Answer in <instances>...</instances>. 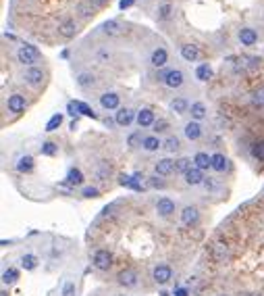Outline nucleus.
<instances>
[{
	"label": "nucleus",
	"instance_id": "aec40b11",
	"mask_svg": "<svg viewBox=\"0 0 264 296\" xmlns=\"http://www.w3.org/2000/svg\"><path fill=\"white\" fill-rule=\"evenodd\" d=\"M239 42L244 46H254L258 42V34H256L252 27H244V29H239Z\"/></svg>",
	"mask_w": 264,
	"mask_h": 296
},
{
	"label": "nucleus",
	"instance_id": "4d7b16f0",
	"mask_svg": "<svg viewBox=\"0 0 264 296\" xmlns=\"http://www.w3.org/2000/svg\"><path fill=\"white\" fill-rule=\"evenodd\" d=\"M244 296H262V294H258V292H247V294H244Z\"/></svg>",
	"mask_w": 264,
	"mask_h": 296
},
{
	"label": "nucleus",
	"instance_id": "39448f33",
	"mask_svg": "<svg viewBox=\"0 0 264 296\" xmlns=\"http://www.w3.org/2000/svg\"><path fill=\"white\" fill-rule=\"evenodd\" d=\"M152 279L158 286H165V284H169L170 279H173V269H170L169 265L160 263V265H156V267L152 269Z\"/></svg>",
	"mask_w": 264,
	"mask_h": 296
},
{
	"label": "nucleus",
	"instance_id": "bf43d9fd",
	"mask_svg": "<svg viewBox=\"0 0 264 296\" xmlns=\"http://www.w3.org/2000/svg\"><path fill=\"white\" fill-rule=\"evenodd\" d=\"M219 296H229V294H219Z\"/></svg>",
	"mask_w": 264,
	"mask_h": 296
},
{
	"label": "nucleus",
	"instance_id": "6e6d98bb",
	"mask_svg": "<svg viewBox=\"0 0 264 296\" xmlns=\"http://www.w3.org/2000/svg\"><path fill=\"white\" fill-rule=\"evenodd\" d=\"M114 123H116V121H113V119H104V126H106V127H113Z\"/></svg>",
	"mask_w": 264,
	"mask_h": 296
},
{
	"label": "nucleus",
	"instance_id": "4be33fe9",
	"mask_svg": "<svg viewBox=\"0 0 264 296\" xmlns=\"http://www.w3.org/2000/svg\"><path fill=\"white\" fill-rule=\"evenodd\" d=\"M183 134H185V138H188V140H200V138H202V126H200L198 121L185 123Z\"/></svg>",
	"mask_w": 264,
	"mask_h": 296
},
{
	"label": "nucleus",
	"instance_id": "5701e85b",
	"mask_svg": "<svg viewBox=\"0 0 264 296\" xmlns=\"http://www.w3.org/2000/svg\"><path fill=\"white\" fill-rule=\"evenodd\" d=\"M100 29H102V34H106V36H121L123 34V25H121L119 21H114V19L104 21Z\"/></svg>",
	"mask_w": 264,
	"mask_h": 296
},
{
	"label": "nucleus",
	"instance_id": "ea45409f",
	"mask_svg": "<svg viewBox=\"0 0 264 296\" xmlns=\"http://www.w3.org/2000/svg\"><path fill=\"white\" fill-rule=\"evenodd\" d=\"M60 123H63V113H57L50 117V121L46 123V131H57L60 127Z\"/></svg>",
	"mask_w": 264,
	"mask_h": 296
},
{
	"label": "nucleus",
	"instance_id": "a878e982",
	"mask_svg": "<svg viewBox=\"0 0 264 296\" xmlns=\"http://www.w3.org/2000/svg\"><path fill=\"white\" fill-rule=\"evenodd\" d=\"M189 106L191 105L185 98H173V100H170V111L177 113V115H185L189 111Z\"/></svg>",
	"mask_w": 264,
	"mask_h": 296
},
{
	"label": "nucleus",
	"instance_id": "0eeeda50",
	"mask_svg": "<svg viewBox=\"0 0 264 296\" xmlns=\"http://www.w3.org/2000/svg\"><path fill=\"white\" fill-rule=\"evenodd\" d=\"M135 119H137V113L133 111V108H127V106L119 108V111H116V115H114L116 126H121V127H129Z\"/></svg>",
	"mask_w": 264,
	"mask_h": 296
},
{
	"label": "nucleus",
	"instance_id": "393cba45",
	"mask_svg": "<svg viewBox=\"0 0 264 296\" xmlns=\"http://www.w3.org/2000/svg\"><path fill=\"white\" fill-rule=\"evenodd\" d=\"M119 184L121 186H125V188H131V190H142V184H139V180L135 175H125V173H121L119 175Z\"/></svg>",
	"mask_w": 264,
	"mask_h": 296
},
{
	"label": "nucleus",
	"instance_id": "6e6552de",
	"mask_svg": "<svg viewBox=\"0 0 264 296\" xmlns=\"http://www.w3.org/2000/svg\"><path fill=\"white\" fill-rule=\"evenodd\" d=\"M175 211H177L175 200H170L169 196L158 198V202H156V215H158V217H162V219H167V217H170Z\"/></svg>",
	"mask_w": 264,
	"mask_h": 296
},
{
	"label": "nucleus",
	"instance_id": "9d476101",
	"mask_svg": "<svg viewBox=\"0 0 264 296\" xmlns=\"http://www.w3.org/2000/svg\"><path fill=\"white\" fill-rule=\"evenodd\" d=\"M23 80H25V84L38 88V85L44 84V71H42L40 67H27L25 73H23Z\"/></svg>",
	"mask_w": 264,
	"mask_h": 296
},
{
	"label": "nucleus",
	"instance_id": "3c124183",
	"mask_svg": "<svg viewBox=\"0 0 264 296\" xmlns=\"http://www.w3.org/2000/svg\"><path fill=\"white\" fill-rule=\"evenodd\" d=\"M202 186H204V188H206L208 192H214L216 188H219V182H216L214 177H206V180H204V184H202Z\"/></svg>",
	"mask_w": 264,
	"mask_h": 296
},
{
	"label": "nucleus",
	"instance_id": "7c9ffc66",
	"mask_svg": "<svg viewBox=\"0 0 264 296\" xmlns=\"http://www.w3.org/2000/svg\"><path fill=\"white\" fill-rule=\"evenodd\" d=\"M162 148H165L167 152H177L181 148V140L177 136H167L165 142H162Z\"/></svg>",
	"mask_w": 264,
	"mask_h": 296
},
{
	"label": "nucleus",
	"instance_id": "2f4dec72",
	"mask_svg": "<svg viewBox=\"0 0 264 296\" xmlns=\"http://www.w3.org/2000/svg\"><path fill=\"white\" fill-rule=\"evenodd\" d=\"M75 108H77V113H79V115H85V117H90V119H98V115L94 113V108H92L90 105L81 103V100H75Z\"/></svg>",
	"mask_w": 264,
	"mask_h": 296
},
{
	"label": "nucleus",
	"instance_id": "b1692460",
	"mask_svg": "<svg viewBox=\"0 0 264 296\" xmlns=\"http://www.w3.org/2000/svg\"><path fill=\"white\" fill-rule=\"evenodd\" d=\"M193 167H198L202 171L212 169V157H208L206 152H198L196 157H193Z\"/></svg>",
	"mask_w": 264,
	"mask_h": 296
},
{
	"label": "nucleus",
	"instance_id": "49530a36",
	"mask_svg": "<svg viewBox=\"0 0 264 296\" xmlns=\"http://www.w3.org/2000/svg\"><path fill=\"white\" fill-rule=\"evenodd\" d=\"M75 292H77V286H75V282H65V286H63V292H60V296H75Z\"/></svg>",
	"mask_w": 264,
	"mask_h": 296
},
{
	"label": "nucleus",
	"instance_id": "4468645a",
	"mask_svg": "<svg viewBox=\"0 0 264 296\" xmlns=\"http://www.w3.org/2000/svg\"><path fill=\"white\" fill-rule=\"evenodd\" d=\"M137 126L139 127H152L154 123H156V117H154L152 108H142V111H137Z\"/></svg>",
	"mask_w": 264,
	"mask_h": 296
},
{
	"label": "nucleus",
	"instance_id": "8fccbe9b",
	"mask_svg": "<svg viewBox=\"0 0 264 296\" xmlns=\"http://www.w3.org/2000/svg\"><path fill=\"white\" fill-rule=\"evenodd\" d=\"M77 9H79V13H81V17H85V19H90V17H92V15H94V6H92V9H90V6H88V4H85V2H81L79 6H77Z\"/></svg>",
	"mask_w": 264,
	"mask_h": 296
},
{
	"label": "nucleus",
	"instance_id": "412c9836",
	"mask_svg": "<svg viewBox=\"0 0 264 296\" xmlns=\"http://www.w3.org/2000/svg\"><path fill=\"white\" fill-rule=\"evenodd\" d=\"M34 167H36V161H34V157H29V154L19 157V161L15 163V169H17L19 173H29V171H34Z\"/></svg>",
	"mask_w": 264,
	"mask_h": 296
},
{
	"label": "nucleus",
	"instance_id": "cd10ccee",
	"mask_svg": "<svg viewBox=\"0 0 264 296\" xmlns=\"http://www.w3.org/2000/svg\"><path fill=\"white\" fill-rule=\"evenodd\" d=\"M67 184H69V186H81V184H83L81 169H77V167L69 169V171H67Z\"/></svg>",
	"mask_w": 264,
	"mask_h": 296
},
{
	"label": "nucleus",
	"instance_id": "6ab92c4d",
	"mask_svg": "<svg viewBox=\"0 0 264 296\" xmlns=\"http://www.w3.org/2000/svg\"><path fill=\"white\" fill-rule=\"evenodd\" d=\"M181 57L188 61V63H193V61L200 59V48L196 44H183L181 46Z\"/></svg>",
	"mask_w": 264,
	"mask_h": 296
},
{
	"label": "nucleus",
	"instance_id": "09e8293b",
	"mask_svg": "<svg viewBox=\"0 0 264 296\" xmlns=\"http://www.w3.org/2000/svg\"><path fill=\"white\" fill-rule=\"evenodd\" d=\"M96 59H98L100 65H104V63H108V61H111V52H108L106 48H100V50L96 52Z\"/></svg>",
	"mask_w": 264,
	"mask_h": 296
},
{
	"label": "nucleus",
	"instance_id": "37998d69",
	"mask_svg": "<svg viewBox=\"0 0 264 296\" xmlns=\"http://www.w3.org/2000/svg\"><path fill=\"white\" fill-rule=\"evenodd\" d=\"M81 196L83 198H98L100 196V190L96 188V186H85V188L81 190Z\"/></svg>",
	"mask_w": 264,
	"mask_h": 296
},
{
	"label": "nucleus",
	"instance_id": "13d9d810",
	"mask_svg": "<svg viewBox=\"0 0 264 296\" xmlns=\"http://www.w3.org/2000/svg\"><path fill=\"white\" fill-rule=\"evenodd\" d=\"M0 296H9V292H6V290H2V292H0Z\"/></svg>",
	"mask_w": 264,
	"mask_h": 296
},
{
	"label": "nucleus",
	"instance_id": "dca6fc26",
	"mask_svg": "<svg viewBox=\"0 0 264 296\" xmlns=\"http://www.w3.org/2000/svg\"><path fill=\"white\" fill-rule=\"evenodd\" d=\"M111 173H113V165L108 161H100L94 169V177L98 182H106L108 177H111Z\"/></svg>",
	"mask_w": 264,
	"mask_h": 296
},
{
	"label": "nucleus",
	"instance_id": "a19ab883",
	"mask_svg": "<svg viewBox=\"0 0 264 296\" xmlns=\"http://www.w3.org/2000/svg\"><path fill=\"white\" fill-rule=\"evenodd\" d=\"M144 138H146V136H142V131H133V134L127 138L129 148H139V146L144 144Z\"/></svg>",
	"mask_w": 264,
	"mask_h": 296
},
{
	"label": "nucleus",
	"instance_id": "2eb2a0df",
	"mask_svg": "<svg viewBox=\"0 0 264 296\" xmlns=\"http://www.w3.org/2000/svg\"><path fill=\"white\" fill-rule=\"evenodd\" d=\"M150 63L152 67H156V69H162L167 63H169V52L165 48H156V50H152L150 54Z\"/></svg>",
	"mask_w": 264,
	"mask_h": 296
},
{
	"label": "nucleus",
	"instance_id": "c03bdc74",
	"mask_svg": "<svg viewBox=\"0 0 264 296\" xmlns=\"http://www.w3.org/2000/svg\"><path fill=\"white\" fill-rule=\"evenodd\" d=\"M252 157L258 161H264V142H256L252 146Z\"/></svg>",
	"mask_w": 264,
	"mask_h": 296
},
{
	"label": "nucleus",
	"instance_id": "79ce46f5",
	"mask_svg": "<svg viewBox=\"0 0 264 296\" xmlns=\"http://www.w3.org/2000/svg\"><path fill=\"white\" fill-rule=\"evenodd\" d=\"M148 186H150V188H154V190H165L167 188V182L162 180L160 175L154 173L152 177H148Z\"/></svg>",
	"mask_w": 264,
	"mask_h": 296
},
{
	"label": "nucleus",
	"instance_id": "ddd939ff",
	"mask_svg": "<svg viewBox=\"0 0 264 296\" xmlns=\"http://www.w3.org/2000/svg\"><path fill=\"white\" fill-rule=\"evenodd\" d=\"M119 103H121V96L116 94V92H104L102 96H100V105H102V108H106V111H119Z\"/></svg>",
	"mask_w": 264,
	"mask_h": 296
},
{
	"label": "nucleus",
	"instance_id": "f8f14e48",
	"mask_svg": "<svg viewBox=\"0 0 264 296\" xmlns=\"http://www.w3.org/2000/svg\"><path fill=\"white\" fill-rule=\"evenodd\" d=\"M175 171V161L173 159H158L154 163V173L160 175V177H167Z\"/></svg>",
	"mask_w": 264,
	"mask_h": 296
},
{
	"label": "nucleus",
	"instance_id": "a211bd4d",
	"mask_svg": "<svg viewBox=\"0 0 264 296\" xmlns=\"http://www.w3.org/2000/svg\"><path fill=\"white\" fill-rule=\"evenodd\" d=\"M183 177H185V184L188 186H202L206 180L204 173H202V169H198V167H191Z\"/></svg>",
	"mask_w": 264,
	"mask_h": 296
},
{
	"label": "nucleus",
	"instance_id": "5fc2aeb1",
	"mask_svg": "<svg viewBox=\"0 0 264 296\" xmlns=\"http://www.w3.org/2000/svg\"><path fill=\"white\" fill-rule=\"evenodd\" d=\"M131 4H133V0H121V2H119V6H121L123 11H125V9H129Z\"/></svg>",
	"mask_w": 264,
	"mask_h": 296
},
{
	"label": "nucleus",
	"instance_id": "f704fd0d",
	"mask_svg": "<svg viewBox=\"0 0 264 296\" xmlns=\"http://www.w3.org/2000/svg\"><path fill=\"white\" fill-rule=\"evenodd\" d=\"M94 84H96L94 73H79L77 75V85H79V88H92Z\"/></svg>",
	"mask_w": 264,
	"mask_h": 296
},
{
	"label": "nucleus",
	"instance_id": "a18cd8bd",
	"mask_svg": "<svg viewBox=\"0 0 264 296\" xmlns=\"http://www.w3.org/2000/svg\"><path fill=\"white\" fill-rule=\"evenodd\" d=\"M170 13H173V6H170L169 2H165V4H162V6H158V17L160 19H170Z\"/></svg>",
	"mask_w": 264,
	"mask_h": 296
},
{
	"label": "nucleus",
	"instance_id": "de8ad7c7",
	"mask_svg": "<svg viewBox=\"0 0 264 296\" xmlns=\"http://www.w3.org/2000/svg\"><path fill=\"white\" fill-rule=\"evenodd\" d=\"M152 129H154V134H162V131L169 129V121H167V119H158V121L152 126Z\"/></svg>",
	"mask_w": 264,
	"mask_h": 296
},
{
	"label": "nucleus",
	"instance_id": "f257e3e1",
	"mask_svg": "<svg viewBox=\"0 0 264 296\" xmlns=\"http://www.w3.org/2000/svg\"><path fill=\"white\" fill-rule=\"evenodd\" d=\"M17 59H19L21 65L36 67V63L40 61V50H38L36 46H32V44H23V46H19V50H17Z\"/></svg>",
	"mask_w": 264,
	"mask_h": 296
},
{
	"label": "nucleus",
	"instance_id": "c756f323",
	"mask_svg": "<svg viewBox=\"0 0 264 296\" xmlns=\"http://www.w3.org/2000/svg\"><path fill=\"white\" fill-rule=\"evenodd\" d=\"M189 115H191L193 121H202V119H204V117H206V106H204V103H191Z\"/></svg>",
	"mask_w": 264,
	"mask_h": 296
},
{
	"label": "nucleus",
	"instance_id": "9b49d317",
	"mask_svg": "<svg viewBox=\"0 0 264 296\" xmlns=\"http://www.w3.org/2000/svg\"><path fill=\"white\" fill-rule=\"evenodd\" d=\"M198 221H200V211H198V207L188 205V207L181 209V223H183V225L191 228V225H196Z\"/></svg>",
	"mask_w": 264,
	"mask_h": 296
},
{
	"label": "nucleus",
	"instance_id": "c9c22d12",
	"mask_svg": "<svg viewBox=\"0 0 264 296\" xmlns=\"http://www.w3.org/2000/svg\"><path fill=\"white\" fill-rule=\"evenodd\" d=\"M250 100H252V105H254L256 108H264V85H260V88H256V90L252 92Z\"/></svg>",
	"mask_w": 264,
	"mask_h": 296
},
{
	"label": "nucleus",
	"instance_id": "e433bc0d",
	"mask_svg": "<svg viewBox=\"0 0 264 296\" xmlns=\"http://www.w3.org/2000/svg\"><path fill=\"white\" fill-rule=\"evenodd\" d=\"M21 267L25 271H34L38 267V256L36 254H23L21 256Z\"/></svg>",
	"mask_w": 264,
	"mask_h": 296
},
{
	"label": "nucleus",
	"instance_id": "423d86ee",
	"mask_svg": "<svg viewBox=\"0 0 264 296\" xmlns=\"http://www.w3.org/2000/svg\"><path fill=\"white\" fill-rule=\"evenodd\" d=\"M116 282H119L123 288H135L139 284V275L135 269H123L119 271V275H116Z\"/></svg>",
	"mask_w": 264,
	"mask_h": 296
},
{
	"label": "nucleus",
	"instance_id": "7ed1b4c3",
	"mask_svg": "<svg viewBox=\"0 0 264 296\" xmlns=\"http://www.w3.org/2000/svg\"><path fill=\"white\" fill-rule=\"evenodd\" d=\"M231 256V248L227 242H223V240H216V242H212L210 246V259L214 263H225Z\"/></svg>",
	"mask_w": 264,
	"mask_h": 296
},
{
	"label": "nucleus",
	"instance_id": "f3484780",
	"mask_svg": "<svg viewBox=\"0 0 264 296\" xmlns=\"http://www.w3.org/2000/svg\"><path fill=\"white\" fill-rule=\"evenodd\" d=\"M58 34L67 38V40H71V38H75L77 34V23L73 19H65V21H60V25H58Z\"/></svg>",
	"mask_w": 264,
	"mask_h": 296
},
{
	"label": "nucleus",
	"instance_id": "72a5a7b5",
	"mask_svg": "<svg viewBox=\"0 0 264 296\" xmlns=\"http://www.w3.org/2000/svg\"><path fill=\"white\" fill-rule=\"evenodd\" d=\"M196 77L200 82H208L212 77V69H210V65L208 63H202V65H198V69H196Z\"/></svg>",
	"mask_w": 264,
	"mask_h": 296
},
{
	"label": "nucleus",
	"instance_id": "c85d7f7f",
	"mask_svg": "<svg viewBox=\"0 0 264 296\" xmlns=\"http://www.w3.org/2000/svg\"><path fill=\"white\" fill-rule=\"evenodd\" d=\"M142 148H144V150H148V152H156L158 148H162V142H160L158 136H146Z\"/></svg>",
	"mask_w": 264,
	"mask_h": 296
},
{
	"label": "nucleus",
	"instance_id": "864d4df0",
	"mask_svg": "<svg viewBox=\"0 0 264 296\" xmlns=\"http://www.w3.org/2000/svg\"><path fill=\"white\" fill-rule=\"evenodd\" d=\"M173 296H189V292H188V288H175Z\"/></svg>",
	"mask_w": 264,
	"mask_h": 296
},
{
	"label": "nucleus",
	"instance_id": "4c0bfd02",
	"mask_svg": "<svg viewBox=\"0 0 264 296\" xmlns=\"http://www.w3.org/2000/svg\"><path fill=\"white\" fill-rule=\"evenodd\" d=\"M19 279V271L15 267H9L2 271V284H15Z\"/></svg>",
	"mask_w": 264,
	"mask_h": 296
},
{
	"label": "nucleus",
	"instance_id": "58836bf2",
	"mask_svg": "<svg viewBox=\"0 0 264 296\" xmlns=\"http://www.w3.org/2000/svg\"><path fill=\"white\" fill-rule=\"evenodd\" d=\"M40 152L44 154V157H54V154H58V144H54V142H44L40 146Z\"/></svg>",
	"mask_w": 264,
	"mask_h": 296
},
{
	"label": "nucleus",
	"instance_id": "603ef678",
	"mask_svg": "<svg viewBox=\"0 0 264 296\" xmlns=\"http://www.w3.org/2000/svg\"><path fill=\"white\" fill-rule=\"evenodd\" d=\"M88 2L94 6V9H102V6H106L108 0H88Z\"/></svg>",
	"mask_w": 264,
	"mask_h": 296
},
{
	"label": "nucleus",
	"instance_id": "473e14b6",
	"mask_svg": "<svg viewBox=\"0 0 264 296\" xmlns=\"http://www.w3.org/2000/svg\"><path fill=\"white\" fill-rule=\"evenodd\" d=\"M193 167V159H188V157H181L175 161V171H179V173H188V171Z\"/></svg>",
	"mask_w": 264,
	"mask_h": 296
},
{
	"label": "nucleus",
	"instance_id": "bb28decb",
	"mask_svg": "<svg viewBox=\"0 0 264 296\" xmlns=\"http://www.w3.org/2000/svg\"><path fill=\"white\" fill-rule=\"evenodd\" d=\"M212 169L219 171V173L227 171V169H229V161H227V157H225V154H221V152L212 154Z\"/></svg>",
	"mask_w": 264,
	"mask_h": 296
},
{
	"label": "nucleus",
	"instance_id": "1a4fd4ad",
	"mask_svg": "<svg viewBox=\"0 0 264 296\" xmlns=\"http://www.w3.org/2000/svg\"><path fill=\"white\" fill-rule=\"evenodd\" d=\"M6 108H9V113H15L19 115L27 108V100L23 94H11L9 98H6Z\"/></svg>",
	"mask_w": 264,
	"mask_h": 296
},
{
	"label": "nucleus",
	"instance_id": "052dcab7",
	"mask_svg": "<svg viewBox=\"0 0 264 296\" xmlns=\"http://www.w3.org/2000/svg\"><path fill=\"white\" fill-rule=\"evenodd\" d=\"M119 296H125V294H119Z\"/></svg>",
	"mask_w": 264,
	"mask_h": 296
},
{
	"label": "nucleus",
	"instance_id": "f03ea898",
	"mask_svg": "<svg viewBox=\"0 0 264 296\" xmlns=\"http://www.w3.org/2000/svg\"><path fill=\"white\" fill-rule=\"evenodd\" d=\"M160 82L165 84L167 88L177 90V88H181V85H183L185 75H183L181 69H167V71L160 73Z\"/></svg>",
	"mask_w": 264,
	"mask_h": 296
},
{
	"label": "nucleus",
	"instance_id": "20e7f679",
	"mask_svg": "<svg viewBox=\"0 0 264 296\" xmlns=\"http://www.w3.org/2000/svg\"><path fill=\"white\" fill-rule=\"evenodd\" d=\"M92 263H94V267L98 271H108L113 267V254L106 251V248H100V251L94 253V256H92Z\"/></svg>",
	"mask_w": 264,
	"mask_h": 296
}]
</instances>
